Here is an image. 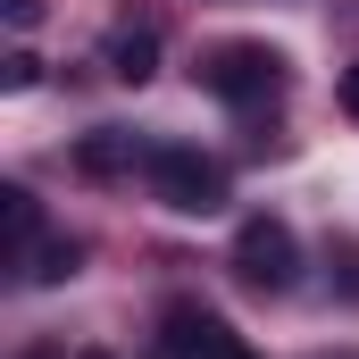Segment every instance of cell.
I'll list each match as a JSON object with an SVG mask.
<instances>
[{
  "label": "cell",
  "mask_w": 359,
  "mask_h": 359,
  "mask_svg": "<svg viewBox=\"0 0 359 359\" xmlns=\"http://www.w3.org/2000/svg\"><path fill=\"white\" fill-rule=\"evenodd\" d=\"M151 192L176 209V217H217L226 209V168L217 159H201V151H184V142H151Z\"/></svg>",
  "instance_id": "cell-1"
},
{
  "label": "cell",
  "mask_w": 359,
  "mask_h": 359,
  "mask_svg": "<svg viewBox=\"0 0 359 359\" xmlns=\"http://www.w3.org/2000/svg\"><path fill=\"white\" fill-rule=\"evenodd\" d=\"M201 84L217 100H234V109H259V100L284 92V50H268V42H217L201 59Z\"/></svg>",
  "instance_id": "cell-2"
},
{
  "label": "cell",
  "mask_w": 359,
  "mask_h": 359,
  "mask_svg": "<svg viewBox=\"0 0 359 359\" xmlns=\"http://www.w3.org/2000/svg\"><path fill=\"white\" fill-rule=\"evenodd\" d=\"M234 276H243L251 292H292V276H301L292 226H284V217H243V234H234Z\"/></svg>",
  "instance_id": "cell-3"
},
{
  "label": "cell",
  "mask_w": 359,
  "mask_h": 359,
  "mask_svg": "<svg viewBox=\"0 0 359 359\" xmlns=\"http://www.w3.org/2000/svg\"><path fill=\"white\" fill-rule=\"evenodd\" d=\"M76 168L84 176H134V168H151V142H134L126 126H100V134L76 142Z\"/></svg>",
  "instance_id": "cell-4"
},
{
  "label": "cell",
  "mask_w": 359,
  "mask_h": 359,
  "mask_svg": "<svg viewBox=\"0 0 359 359\" xmlns=\"http://www.w3.org/2000/svg\"><path fill=\"white\" fill-rule=\"evenodd\" d=\"M100 59H109L117 84H151V67H159V34H151V25H117V34L100 42Z\"/></svg>",
  "instance_id": "cell-5"
},
{
  "label": "cell",
  "mask_w": 359,
  "mask_h": 359,
  "mask_svg": "<svg viewBox=\"0 0 359 359\" xmlns=\"http://www.w3.org/2000/svg\"><path fill=\"white\" fill-rule=\"evenodd\" d=\"M217 334H226V318H209V309L176 301V309H168V343H159V351H168V359H201Z\"/></svg>",
  "instance_id": "cell-6"
},
{
  "label": "cell",
  "mask_w": 359,
  "mask_h": 359,
  "mask_svg": "<svg viewBox=\"0 0 359 359\" xmlns=\"http://www.w3.org/2000/svg\"><path fill=\"white\" fill-rule=\"evenodd\" d=\"M17 268H25V284H67V276L84 268V243H67V234H42V243L17 259Z\"/></svg>",
  "instance_id": "cell-7"
},
{
  "label": "cell",
  "mask_w": 359,
  "mask_h": 359,
  "mask_svg": "<svg viewBox=\"0 0 359 359\" xmlns=\"http://www.w3.org/2000/svg\"><path fill=\"white\" fill-rule=\"evenodd\" d=\"M0 234H8V259H25V251L42 243V209H34V192H25V184H8V192H0Z\"/></svg>",
  "instance_id": "cell-8"
},
{
  "label": "cell",
  "mask_w": 359,
  "mask_h": 359,
  "mask_svg": "<svg viewBox=\"0 0 359 359\" xmlns=\"http://www.w3.org/2000/svg\"><path fill=\"white\" fill-rule=\"evenodd\" d=\"M0 84H8V92H34V84H42V59H34V50H8V59H0Z\"/></svg>",
  "instance_id": "cell-9"
},
{
  "label": "cell",
  "mask_w": 359,
  "mask_h": 359,
  "mask_svg": "<svg viewBox=\"0 0 359 359\" xmlns=\"http://www.w3.org/2000/svg\"><path fill=\"white\" fill-rule=\"evenodd\" d=\"M201 359H251V343H243V334L226 326V334H217V343H209V351H201Z\"/></svg>",
  "instance_id": "cell-10"
},
{
  "label": "cell",
  "mask_w": 359,
  "mask_h": 359,
  "mask_svg": "<svg viewBox=\"0 0 359 359\" xmlns=\"http://www.w3.org/2000/svg\"><path fill=\"white\" fill-rule=\"evenodd\" d=\"M334 268H343V292H351V301H359V251H351V243L334 251Z\"/></svg>",
  "instance_id": "cell-11"
},
{
  "label": "cell",
  "mask_w": 359,
  "mask_h": 359,
  "mask_svg": "<svg viewBox=\"0 0 359 359\" xmlns=\"http://www.w3.org/2000/svg\"><path fill=\"white\" fill-rule=\"evenodd\" d=\"M343 109L359 117V67H343Z\"/></svg>",
  "instance_id": "cell-12"
},
{
  "label": "cell",
  "mask_w": 359,
  "mask_h": 359,
  "mask_svg": "<svg viewBox=\"0 0 359 359\" xmlns=\"http://www.w3.org/2000/svg\"><path fill=\"white\" fill-rule=\"evenodd\" d=\"M76 359H109V351H76Z\"/></svg>",
  "instance_id": "cell-13"
}]
</instances>
